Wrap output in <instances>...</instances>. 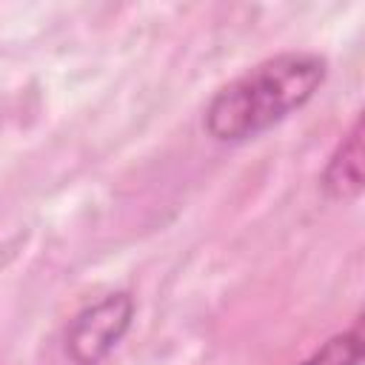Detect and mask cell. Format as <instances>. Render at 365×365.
Returning <instances> with one entry per match:
<instances>
[{
  "label": "cell",
  "instance_id": "1",
  "mask_svg": "<svg viewBox=\"0 0 365 365\" xmlns=\"http://www.w3.org/2000/svg\"><path fill=\"white\" fill-rule=\"evenodd\" d=\"M328 60L314 51H282L225 83L205 106L202 125L217 143H248L305 103L322 88Z\"/></svg>",
  "mask_w": 365,
  "mask_h": 365
},
{
  "label": "cell",
  "instance_id": "2",
  "mask_svg": "<svg viewBox=\"0 0 365 365\" xmlns=\"http://www.w3.org/2000/svg\"><path fill=\"white\" fill-rule=\"evenodd\" d=\"M134 319V297L114 291L80 308L66 328V356L74 365H100L128 334Z\"/></svg>",
  "mask_w": 365,
  "mask_h": 365
},
{
  "label": "cell",
  "instance_id": "3",
  "mask_svg": "<svg viewBox=\"0 0 365 365\" xmlns=\"http://www.w3.org/2000/svg\"><path fill=\"white\" fill-rule=\"evenodd\" d=\"M322 191L331 200H354L362 194V117L354 120L322 168Z\"/></svg>",
  "mask_w": 365,
  "mask_h": 365
},
{
  "label": "cell",
  "instance_id": "4",
  "mask_svg": "<svg viewBox=\"0 0 365 365\" xmlns=\"http://www.w3.org/2000/svg\"><path fill=\"white\" fill-rule=\"evenodd\" d=\"M359 359H362V331L359 325H354L325 339L322 348H317L311 356H305L297 365H359Z\"/></svg>",
  "mask_w": 365,
  "mask_h": 365
}]
</instances>
